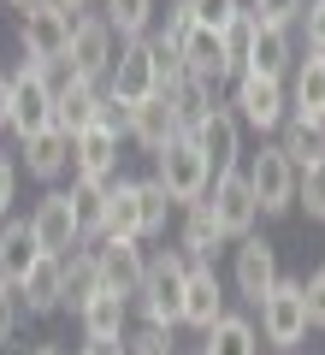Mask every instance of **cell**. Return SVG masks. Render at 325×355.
Here are the masks:
<instances>
[{
  "label": "cell",
  "mask_w": 325,
  "mask_h": 355,
  "mask_svg": "<svg viewBox=\"0 0 325 355\" xmlns=\"http://www.w3.org/2000/svg\"><path fill=\"white\" fill-rule=\"evenodd\" d=\"M0 6H12V12H24V6H36V0H0Z\"/></svg>",
  "instance_id": "obj_47"
},
{
  "label": "cell",
  "mask_w": 325,
  "mask_h": 355,
  "mask_svg": "<svg viewBox=\"0 0 325 355\" xmlns=\"http://www.w3.org/2000/svg\"><path fill=\"white\" fill-rule=\"evenodd\" d=\"M189 30H195V6H189V0H172V6H166V24H160V36H154V48L177 53V48L189 42Z\"/></svg>",
  "instance_id": "obj_36"
},
{
  "label": "cell",
  "mask_w": 325,
  "mask_h": 355,
  "mask_svg": "<svg viewBox=\"0 0 325 355\" xmlns=\"http://www.w3.org/2000/svg\"><path fill=\"white\" fill-rule=\"evenodd\" d=\"M30 237H36V249L42 254H71V249H83V231H77V202H71V190H48L36 207H30Z\"/></svg>",
  "instance_id": "obj_9"
},
{
  "label": "cell",
  "mask_w": 325,
  "mask_h": 355,
  "mask_svg": "<svg viewBox=\"0 0 325 355\" xmlns=\"http://www.w3.org/2000/svg\"><path fill=\"white\" fill-rule=\"evenodd\" d=\"M166 101H172L177 125H184V130H195L201 119H207L213 107H219V89H213V83H201V77H189V71H184V77H177L172 89H166Z\"/></svg>",
  "instance_id": "obj_29"
},
{
  "label": "cell",
  "mask_w": 325,
  "mask_h": 355,
  "mask_svg": "<svg viewBox=\"0 0 325 355\" xmlns=\"http://www.w3.org/2000/svg\"><path fill=\"white\" fill-rule=\"evenodd\" d=\"M261 338L272 349H296L308 338V308H301V279H278L261 296Z\"/></svg>",
  "instance_id": "obj_10"
},
{
  "label": "cell",
  "mask_w": 325,
  "mask_h": 355,
  "mask_svg": "<svg viewBox=\"0 0 325 355\" xmlns=\"http://www.w3.org/2000/svg\"><path fill=\"white\" fill-rule=\"evenodd\" d=\"M18 320H24V308H18V291H12V284H0V349L18 338Z\"/></svg>",
  "instance_id": "obj_42"
},
{
  "label": "cell",
  "mask_w": 325,
  "mask_h": 355,
  "mask_svg": "<svg viewBox=\"0 0 325 355\" xmlns=\"http://www.w3.org/2000/svg\"><path fill=\"white\" fill-rule=\"evenodd\" d=\"M290 107H296V119L325 125V53L308 48L296 65H290Z\"/></svg>",
  "instance_id": "obj_19"
},
{
  "label": "cell",
  "mask_w": 325,
  "mask_h": 355,
  "mask_svg": "<svg viewBox=\"0 0 325 355\" xmlns=\"http://www.w3.org/2000/svg\"><path fill=\"white\" fill-rule=\"evenodd\" d=\"M77 355H83V349H77Z\"/></svg>",
  "instance_id": "obj_50"
},
{
  "label": "cell",
  "mask_w": 325,
  "mask_h": 355,
  "mask_svg": "<svg viewBox=\"0 0 325 355\" xmlns=\"http://www.w3.org/2000/svg\"><path fill=\"white\" fill-rule=\"evenodd\" d=\"M12 202H18V160L0 154V225L12 219Z\"/></svg>",
  "instance_id": "obj_43"
},
{
  "label": "cell",
  "mask_w": 325,
  "mask_h": 355,
  "mask_svg": "<svg viewBox=\"0 0 325 355\" xmlns=\"http://www.w3.org/2000/svg\"><path fill=\"white\" fill-rule=\"evenodd\" d=\"M301 6L308 0H254V24H266V30H290L301 18Z\"/></svg>",
  "instance_id": "obj_38"
},
{
  "label": "cell",
  "mask_w": 325,
  "mask_h": 355,
  "mask_svg": "<svg viewBox=\"0 0 325 355\" xmlns=\"http://www.w3.org/2000/svg\"><path fill=\"white\" fill-rule=\"evenodd\" d=\"M219 314H225V284H219L213 261H189V279H184V326L207 331Z\"/></svg>",
  "instance_id": "obj_17"
},
{
  "label": "cell",
  "mask_w": 325,
  "mask_h": 355,
  "mask_svg": "<svg viewBox=\"0 0 325 355\" xmlns=\"http://www.w3.org/2000/svg\"><path fill=\"white\" fill-rule=\"evenodd\" d=\"M184 279H189V261L177 249H160L148 254V272H142V291L130 302L142 308V320L160 331H177L184 326Z\"/></svg>",
  "instance_id": "obj_1"
},
{
  "label": "cell",
  "mask_w": 325,
  "mask_h": 355,
  "mask_svg": "<svg viewBox=\"0 0 325 355\" xmlns=\"http://www.w3.org/2000/svg\"><path fill=\"white\" fill-rule=\"evenodd\" d=\"M0 83H6V71H0Z\"/></svg>",
  "instance_id": "obj_48"
},
{
  "label": "cell",
  "mask_w": 325,
  "mask_h": 355,
  "mask_svg": "<svg viewBox=\"0 0 325 355\" xmlns=\"http://www.w3.org/2000/svg\"><path fill=\"white\" fill-rule=\"evenodd\" d=\"M290 65H296V42H290V30H266V24H254L249 71H254V77H278V83H284Z\"/></svg>",
  "instance_id": "obj_27"
},
{
  "label": "cell",
  "mask_w": 325,
  "mask_h": 355,
  "mask_svg": "<svg viewBox=\"0 0 325 355\" xmlns=\"http://www.w3.org/2000/svg\"><path fill=\"white\" fill-rule=\"evenodd\" d=\"M100 107H107V89H100V83H77V77H65V89L53 95V130L83 137L89 125H100Z\"/></svg>",
  "instance_id": "obj_16"
},
{
  "label": "cell",
  "mask_w": 325,
  "mask_h": 355,
  "mask_svg": "<svg viewBox=\"0 0 325 355\" xmlns=\"http://www.w3.org/2000/svg\"><path fill=\"white\" fill-rule=\"evenodd\" d=\"M24 172L42 178V184H60L65 172H71V137L65 130H36V137H24Z\"/></svg>",
  "instance_id": "obj_20"
},
{
  "label": "cell",
  "mask_w": 325,
  "mask_h": 355,
  "mask_svg": "<svg viewBox=\"0 0 325 355\" xmlns=\"http://www.w3.org/2000/svg\"><path fill=\"white\" fill-rule=\"evenodd\" d=\"M100 237H130V243H137V178H113V184H107Z\"/></svg>",
  "instance_id": "obj_30"
},
{
  "label": "cell",
  "mask_w": 325,
  "mask_h": 355,
  "mask_svg": "<svg viewBox=\"0 0 325 355\" xmlns=\"http://www.w3.org/2000/svg\"><path fill=\"white\" fill-rule=\"evenodd\" d=\"M118 130L89 125L83 137H71V184H89V190H107L118 178Z\"/></svg>",
  "instance_id": "obj_13"
},
{
  "label": "cell",
  "mask_w": 325,
  "mask_h": 355,
  "mask_svg": "<svg viewBox=\"0 0 325 355\" xmlns=\"http://www.w3.org/2000/svg\"><path fill=\"white\" fill-rule=\"evenodd\" d=\"M125 137L137 142L142 154H160L166 142L184 137V125H177V113H172V101H166V95H148L142 107H130V130H125Z\"/></svg>",
  "instance_id": "obj_18"
},
{
  "label": "cell",
  "mask_w": 325,
  "mask_h": 355,
  "mask_svg": "<svg viewBox=\"0 0 325 355\" xmlns=\"http://www.w3.org/2000/svg\"><path fill=\"white\" fill-rule=\"evenodd\" d=\"M18 308H24V314H53V308H60V261H53V254H42V261L30 266V279L18 284Z\"/></svg>",
  "instance_id": "obj_31"
},
{
  "label": "cell",
  "mask_w": 325,
  "mask_h": 355,
  "mask_svg": "<svg viewBox=\"0 0 325 355\" xmlns=\"http://www.w3.org/2000/svg\"><path fill=\"white\" fill-rule=\"evenodd\" d=\"M189 6H195V24H207V30H225L237 12H249L243 0H189Z\"/></svg>",
  "instance_id": "obj_41"
},
{
  "label": "cell",
  "mask_w": 325,
  "mask_h": 355,
  "mask_svg": "<svg viewBox=\"0 0 325 355\" xmlns=\"http://www.w3.org/2000/svg\"><path fill=\"white\" fill-rule=\"evenodd\" d=\"M53 6H60V12H65V18H83V12H89V6H95V0H53Z\"/></svg>",
  "instance_id": "obj_45"
},
{
  "label": "cell",
  "mask_w": 325,
  "mask_h": 355,
  "mask_svg": "<svg viewBox=\"0 0 325 355\" xmlns=\"http://www.w3.org/2000/svg\"><path fill=\"white\" fill-rule=\"evenodd\" d=\"M125 355H177V349H172V331L142 326V331H125Z\"/></svg>",
  "instance_id": "obj_40"
},
{
  "label": "cell",
  "mask_w": 325,
  "mask_h": 355,
  "mask_svg": "<svg viewBox=\"0 0 325 355\" xmlns=\"http://www.w3.org/2000/svg\"><path fill=\"white\" fill-rule=\"evenodd\" d=\"M154 184L172 196V207H195L201 196L213 190V172H207V160L195 154V142L177 137V142H166V148L154 154Z\"/></svg>",
  "instance_id": "obj_3"
},
{
  "label": "cell",
  "mask_w": 325,
  "mask_h": 355,
  "mask_svg": "<svg viewBox=\"0 0 325 355\" xmlns=\"http://www.w3.org/2000/svg\"><path fill=\"white\" fill-rule=\"evenodd\" d=\"M107 95L125 107H142L148 95H160V60H154V36L142 42H118L113 71H107Z\"/></svg>",
  "instance_id": "obj_5"
},
{
  "label": "cell",
  "mask_w": 325,
  "mask_h": 355,
  "mask_svg": "<svg viewBox=\"0 0 325 355\" xmlns=\"http://www.w3.org/2000/svg\"><path fill=\"white\" fill-rule=\"evenodd\" d=\"M71 202H77V231H83V249H89V243H100V207H107V190L71 184Z\"/></svg>",
  "instance_id": "obj_35"
},
{
  "label": "cell",
  "mask_w": 325,
  "mask_h": 355,
  "mask_svg": "<svg viewBox=\"0 0 325 355\" xmlns=\"http://www.w3.org/2000/svg\"><path fill=\"white\" fill-rule=\"evenodd\" d=\"M219 48H225V71L243 77L249 71V48H254V12H237L225 30H219Z\"/></svg>",
  "instance_id": "obj_34"
},
{
  "label": "cell",
  "mask_w": 325,
  "mask_h": 355,
  "mask_svg": "<svg viewBox=\"0 0 325 355\" xmlns=\"http://www.w3.org/2000/svg\"><path fill=\"white\" fill-rule=\"evenodd\" d=\"M36 261H42V249H36V237H30V219H6V225H0V284L18 291Z\"/></svg>",
  "instance_id": "obj_23"
},
{
  "label": "cell",
  "mask_w": 325,
  "mask_h": 355,
  "mask_svg": "<svg viewBox=\"0 0 325 355\" xmlns=\"http://www.w3.org/2000/svg\"><path fill=\"white\" fill-rule=\"evenodd\" d=\"M301 308H308V331H325V266L301 279Z\"/></svg>",
  "instance_id": "obj_39"
},
{
  "label": "cell",
  "mask_w": 325,
  "mask_h": 355,
  "mask_svg": "<svg viewBox=\"0 0 325 355\" xmlns=\"http://www.w3.org/2000/svg\"><path fill=\"white\" fill-rule=\"evenodd\" d=\"M195 355H261V331H254L249 314H219L207 331H201V349Z\"/></svg>",
  "instance_id": "obj_22"
},
{
  "label": "cell",
  "mask_w": 325,
  "mask_h": 355,
  "mask_svg": "<svg viewBox=\"0 0 325 355\" xmlns=\"http://www.w3.org/2000/svg\"><path fill=\"white\" fill-rule=\"evenodd\" d=\"M60 71H65V65H36V60H24V65H18V77H6V83H12V119H6V130H12L18 142L53 125V95L65 89Z\"/></svg>",
  "instance_id": "obj_2"
},
{
  "label": "cell",
  "mask_w": 325,
  "mask_h": 355,
  "mask_svg": "<svg viewBox=\"0 0 325 355\" xmlns=\"http://www.w3.org/2000/svg\"><path fill=\"white\" fill-rule=\"evenodd\" d=\"M65 42H71V18L53 6V0H36L18 12V48L36 65H65Z\"/></svg>",
  "instance_id": "obj_8"
},
{
  "label": "cell",
  "mask_w": 325,
  "mask_h": 355,
  "mask_svg": "<svg viewBox=\"0 0 325 355\" xmlns=\"http://www.w3.org/2000/svg\"><path fill=\"white\" fill-rule=\"evenodd\" d=\"M296 207H308V219H325V166L296 172Z\"/></svg>",
  "instance_id": "obj_37"
},
{
  "label": "cell",
  "mask_w": 325,
  "mask_h": 355,
  "mask_svg": "<svg viewBox=\"0 0 325 355\" xmlns=\"http://www.w3.org/2000/svg\"><path fill=\"white\" fill-rule=\"evenodd\" d=\"M30 355H65V349H53V343H36V349H30Z\"/></svg>",
  "instance_id": "obj_46"
},
{
  "label": "cell",
  "mask_w": 325,
  "mask_h": 355,
  "mask_svg": "<svg viewBox=\"0 0 325 355\" xmlns=\"http://www.w3.org/2000/svg\"><path fill=\"white\" fill-rule=\"evenodd\" d=\"M243 184H249V196H254V207H261V214H290V207H296V166L284 160V148H278V142H266L261 154H249Z\"/></svg>",
  "instance_id": "obj_6"
},
{
  "label": "cell",
  "mask_w": 325,
  "mask_h": 355,
  "mask_svg": "<svg viewBox=\"0 0 325 355\" xmlns=\"http://www.w3.org/2000/svg\"><path fill=\"white\" fill-rule=\"evenodd\" d=\"M113 30H107V18L100 12H83L71 18V42H65V77H77V83H107V71H113Z\"/></svg>",
  "instance_id": "obj_4"
},
{
  "label": "cell",
  "mask_w": 325,
  "mask_h": 355,
  "mask_svg": "<svg viewBox=\"0 0 325 355\" xmlns=\"http://www.w3.org/2000/svg\"><path fill=\"white\" fill-rule=\"evenodd\" d=\"M219 249H225V231H219V219L207 214V202L184 207V231H177V254H184V261H213Z\"/></svg>",
  "instance_id": "obj_26"
},
{
  "label": "cell",
  "mask_w": 325,
  "mask_h": 355,
  "mask_svg": "<svg viewBox=\"0 0 325 355\" xmlns=\"http://www.w3.org/2000/svg\"><path fill=\"white\" fill-rule=\"evenodd\" d=\"M278 148H284V160L296 166V172H313V166H325V125H313V119H284Z\"/></svg>",
  "instance_id": "obj_28"
},
{
  "label": "cell",
  "mask_w": 325,
  "mask_h": 355,
  "mask_svg": "<svg viewBox=\"0 0 325 355\" xmlns=\"http://www.w3.org/2000/svg\"><path fill=\"white\" fill-rule=\"evenodd\" d=\"M83 355H125V338H113V343H89L83 338Z\"/></svg>",
  "instance_id": "obj_44"
},
{
  "label": "cell",
  "mask_w": 325,
  "mask_h": 355,
  "mask_svg": "<svg viewBox=\"0 0 325 355\" xmlns=\"http://www.w3.org/2000/svg\"><path fill=\"white\" fill-rule=\"evenodd\" d=\"M77 326H83L89 343H113V338H125V326H130V302L118 291H100V296H89V302L77 308Z\"/></svg>",
  "instance_id": "obj_21"
},
{
  "label": "cell",
  "mask_w": 325,
  "mask_h": 355,
  "mask_svg": "<svg viewBox=\"0 0 325 355\" xmlns=\"http://www.w3.org/2000/svg\"><path fill=\"white\" fill-rule=\"evenodd\" d=\"M189 142H195V154L207 160V172L219 178V172H237L243 166V125H237V113L231 107H213L207 119H201L195 130H184Z\"/></svg>",
  "instance_id": "obj_12"
},
{
  "label": "cell",
  "mask_w": 325,
  "mask_h": 355,
  "mask_svg": "<svg viewBox=\"0 0 325 355\" xmlns=\"http://www.w3.org/2000/svg\"><path fill=\"white\" fill-rule=\"evenodd\" d=\"M107 30H113V42H142L154 24V0H107Z\"/></svg>",
  "instance_id": "obj_33"
},
{
  "label": "cell",
  "mask_w": 325,
  "mask_h": 355,
  "mask_svg": "<svg viewBox=\"0 0 325 355\" xmlns=\"http://www.w3.org/2000/svg\"><path fill=\"white\" fill-rule=\"evenodd\" d=\"M231 113H237V125H249V130H284V119H290V89L278 83V77H254V71H243L237 77V95H231Z\"/></svg>",
  "instance_id": "obj_7"
},
{
  "label": "cell",
  "mask_w": 325,
  "mask_h": 355,
  "mask_svg": "<svg viewBox=\"0 0 325 355\" xmlns=\"http://www.w3.org/2000/svg\"><path fill=\"white\" fill-rule=\"evenodd\" d=\"M177 60H184L189 77H201V83H213V89L231 77V71H225V48H219V30H207V24L189 30V42L177 48Z\"/></svg>",
  "instance_id": "obj_25"
},
{
  "label": "cell",
  "mask_w": 325,
  "mask_h": 355,
  "mask_svg": "<svg viewBox=\"0 0 325 355\" xmlns=\"http://www.w3.org/2000/svg\"><path fill=\"white\" fill-rule=\"evenodd\" d=\"M166 219H172V196H166L154 178H142L137 184V243L166 237Z\"/></svg>",
  "instance_id": "obj_32"
},
{
  "label": "cell",
  "mask_w": 325,
  "mask_h": 355,
  "mask_svg": "<svg viewBox=\"0 0 325 355\" xmlns=\"http://www.w3.org/2000/svg\"><path fill=\"white\" fill-rule=\"evenodd\" d=\"M89 296H100V261H95V249H71V254H60V308H83Z\"/></svg>",
  "instance_id": "obj_24"
},
{
  "label": "cell",
  "mask_w": 325,
  "mask_h": 355,
  "mask_svg": "<svg viewBox=\"0 0 325 355\" xmlns=\"http://www.w3.org/2000/svg\"><path fill=\"white\" fill-rule=\"evenodd\" d=\"M95 261H100V291H118L130 302V296L142 291V272H148V249L130 237H100L95 243Z\"/></svg>",
  "instance_id": "obj_14"
},
{
  "label": "cell",
  "mask_w": 325,
  "mask_h": 355,
  "mask_svg": "<svg viewBox=\"0 0 325 355\" xmlns=\"http://www.w3.org/2000/svg\"><path fill=\"white\" fill-rule=\"evenodd\" d=\"M284 279V272H278V249L266 237H243L237 243V266H231V284H237V296L249 308H261V296L272 291V284Z\"/></svg>",
  "instance_id": "obj_15"
},
{
  "label": "cell",
  "mask_w": 325,
  "mask_h": 355,
  "mask_svg": "<svg viewBox=\"0 0 325 355\" xmlns=\"http://www.w3.org/2000/svg\"><path fill=\"white\" fill-rule=\"evenodd\" d=\"M207 202V214L219 219V231H225V243L231 237H254V225H261V207H254V196H249V184H243V166L237 172H219L213 178V190L201 196Z\"/></svg>",
  "instance_id": "obj_11"
},
{
  "label": "cell",
  "mask_w": 325,
  "mask_h": 355,
  "mask_svg": "<svg viewBox=\"0 0 325 355\" xmlns=\"http://www.w3.org/2000/svg\"><path fill=\"white\" fill-rule=\"evenodd\" d=\"M0 12H6V6H0Z\"/></svg>",
  "instance_id": "obj_49"
}]
</instances>
